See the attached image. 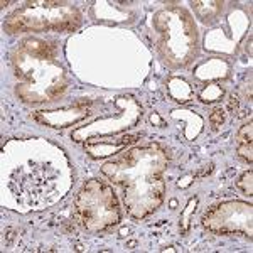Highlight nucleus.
<instances>
[{
    "label": "nucleus",
    "instance_id": "nucleus-1",
    "mask_svg": "<svg viewBox=\"0 0 253 253\" xmlns=\"http://www.w3.org/2000/svg\"><path fill=\"white\" fill-rule=\"evenodd\" d=\"M164 152L157 145L126 150L117 161L103 166V172L124 187L125 203L135 218L157 210L164 198Z\"/></svg>",
    "mask_w": 253,
    "mask_h": 253
},
{
    "label": "nucleus",
    "instance_id": "nucleus-2",
    "mask_svg": "<svg viewBox=\"0 0 253 253\" xmlns=\"http://www.w3.org/2000/svg\"><path fill=\"white\" fill-rule=\"evenodd\" d=\"M76 208L81 224L89 231L103 230L120 219L115 191L98 181L89 182L81 189L76 199Z\"/></svg>",
    "mask_w": 253,
    "mask_h": 253
},
{
    "label": "nucleus",
    "instance_id": "nucleus-3",
    "mask_svg": "<svg viewBox=\"0 0 253 253\" xmlns=\"http://www.w3.org/2000/svg\"><path fill=\"white\" fill-rule=\"evenodd\" d=\"M203 223L213 233H243L252 236V205L224 203L206 211Z\"/></svg>",
    "mask_w": 253,
    "mask_h": 253
},
{
    "label": "nucleus",
    "instance_id": "nucleus-4",
    "mask_svg": "<svg viewBox=\"0 0 253 253\" xmlns=\"http://www.w3.org/2000/svg\"><path fill=\"white\" fill-rule=\"evenodd\" d=\"M236 145H238V156L247 162H252V122L243 125L236 135Z\"/></svg>",
    "mask_w": 253,
    "mask_h": 253
},
{
    "label": "nucleus",
    "instance_id": "nucleus-5",
    "mask_svg": "<svg viewBox=\"0 0 253 253\" xmlns=\"http://www.w3.org/2000/svg\"><path fill=\"white\" fill-rule=\"evenodd\" d=\"M238 187L245 194L252 196V170H248V172H245L242 175V179L238 181Z\"/></svg>",
    "mask_w": 253,
    "mask_h": 253
},
{
    "label": "nucleus",
    "instance_id": "nucleus-6",
    "mask_svg": "<svg viewBox=\"0 0 253 253\" xmlns=\"http://www.w3.org/2000/svg\"><path fill=\"white\" fill-rule=\"evenodd\" d=\"M210 122H211V125H213V128H218V126L224 122V112H223V110L221 108H216L214 112L211 113Z\"/></svg>",
    "mask_w": 253,
    "mask_h": 253
},
{
    "label": "nucleus",
    "instance_id": "nucleus-7",
    "mask_svg": "<svg viewBox=\"0 0 253 253\" xmlns=\"http://www.w3.org/2000/svg\"><path fill=\"white\" fill-rule=\"evenodd\" d=\"M238 105H240L238 96H235V95H233V96L230 98V112L233 113V115L236 113V110H238Z\"/></svg>",
    "mask_w": 253,
    "mask_h": 253
}]
</instances>
